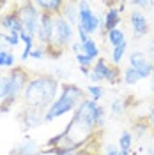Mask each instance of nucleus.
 Masks as SVG:
<instances>
[{
    "mask_svg": "<svg viewBox=\"0 0 154 155\" xmlns=\"http://www.w3.org/2000/svg\"><path fill=\"white\" fill-rule=\"evenodd\" d=\"M103 124H105V109L97 102L90 101L87 97L78 104V107L73 113V118L69 120L68 127L62 132L69 136L71 139H75L76 143L85 146L89 137L94 134L99 127H103Z\"/></svg>",
    "mask_w": 154,
    "mask_h": 155,
    "instance_id": "obj_1",
    "label": "nucleus"
},
{
    "mask_svg": "<svg viewBox=\"0 0 154 155\" xmlns=\"http://www.w3.org/2000/svg\"><path fill=\"white\" fill-rule=\"evenodd\" d=\"M60 94V81L51 74H32L23 90L21 102L25 107L46 111Z\"/></svg>",
    "mask_w": 154,
    "mask_h": 155,
    "instance_id": "obj_2",
    "label": "nucleus"
},
{
    "mask_svg": "<svg viewBox=\"0 0 154 155\" xmlns=\"http://www.w3.org/2000/svg\"><path fill=\"white\" fill-rule=\"evenodd\" d=\"M83 99H87L83 88H80L75 83H62L58 97L51 102V106L44 113V124H51L68 113H75V109Z\"/></svg>",
    "mask_w": 154,
    "mask_h": 155,
    "instance_id": "obj_3",
    "label": "nucleus"
},
{
    "mask_svg": "<svg viewBox=\"0 0 154 155\" xmlns=\"http://www.w3.org/2000/svg\"><path fill=\"white\" fill-rule=\"evenodd\" d=\"M76 7H78V27L90 37L92 34H96L97 30L103 27V21L99 18V14H96L90 9V4L85 2V0L76 2Z\"/></svg>",
    "mask_w": 154,
    "mask_h": 155,
    "instance_id": "obj_4",
    "label": "nucleus"
},
{
    "mask_svg": "<svg viewBox=\"0 0 154 155\" xmlns=\"http://www.w3.org/2000/svg\"><path fill=\"white\" fill-rule=\"evenodd\" d=\"M18 11H19V18L23 21L25 32L36 37L39 23H41V11L36 7L34 2H21V4H18Z\"/></svg>",
    "mask_w": 154,
    "mask_h": 155,
    "instance_id": "obj_5",
    "label": "nucleus"
},
{
    "mask_svg": "<svg viewBox=\"0 0 154 155\" xmlns=\"http://www.w3.org/2000/svg\"><path fill=\"white\" fill-rule=\"evenodd\" d=\"M75 30L76 28L62 14L55 16V37H53V44L51 46H57V48L64 49V51H66V48H71V44L75 42L73 41Z\"/></svg>",
    "mask_w": 154,
    "mask_h": 155,
    "instance_id": "obj_6",
    "label": "nucleus"
},
{
    "mask_svg": "<svg viewBox=\"0 0 154 155\" xmlns=\"http://www.w3.org/2000/svg\"><path fill=\"white\" fill-rule=\"evenodd\" d=\"M30 76H32V74H29L27 69H23V67L9 69L7 79H9V97L11 99H16V101L21 99L23 90H25V87H27Z\"/></svg>",
    "mask_w": 154,
    "mask_h": 155,
    "instance_id": "obj_7",
    "label": "nucleus"
},
{
    "mask_svg": "<svg viewBox=\"0 0 154 155\" xmlns=\"http://www.w3.org/2000/svg\"><path fill=\"white\" fill-rule=\"evenodd\" d=\"M53 37H55V16L41 14V23L36 34V41L41 44V48H48L53 44Z\"/></svg>",
    "mask_w": 154,
    "mask_h": 155,
    "instance_id": "obj_8",
    "label": "nucleus"
},
{
    "mask_svg": "<svg viewBox=\"0 0 154 155\" xmlns=\"http://www.w3.org/2000/svg\"><path fill=\"white\" fill-rule=\"evenodd\" d=\"M129 65L133 69H136V72L140 74L142 79L145 78H151L152 76V71H154V64L147 58L145 55V51H133L131 55H129Z\"/></svg>",
    "mask_w": 154,
    "mask_h": 155,
    "instance_id": "obj_9",
    "label": "nucleus"
},
{
    "mask_svg": "<svg viewBox=\"0 0 154 155\" xmlns=\"http://www.w3.org/2000/svg\"><path fill=\"white\" fill-rule=\"evenodd\" d=\"M0 28L4 30L5 34H21L23 32V21L19 18V11L18 5L12 11H7L0 16Z\"/></svg>",
    "mask_w": 154,
    "mask_h": 155,
    "instance_id": "obj_10",
    "label": "nucleus"
},
{
    "mask_svg": "<svg viewBox=\"0 0 154 155\" xmlns=\"http://www.w3.org/2000/svg\"><path fill=\"white\" fill-rule=\"evenodd\" d=\"M44 113L41 109H34V107H23V111L18 115V120L23 129H37L39 125L44 124Z\"/></svg>",
    "mask_w": 154,
    "mask_h": 155,
    "instance_id": "obj_11",
    "label": "nucleus"
},
{
    "mask_svg": "<svg viewBox=\"0 0 154 155\" xmlns=\"http://www.w3.org/2000/svg\"><path fill=\"white\" fill-rule=\"evenodd\" d=\"M129 25H131V30H133L135 37H144L151 32L149 21H147V18H145V14L142 11H133L129 14Z\"/></svg>",
    "mask_w": 154,
    "mask_h": 155,
    "instance_id": "obj_12",
    "label": "nucleus"
},
{
    "mask_svg": "<svg viewBox=\"0 0 154 155\" xmlns=\"http://www.w3.org/2000/svg\"><path fill=\"white\" fill-rule=\"evenodd\" d=\"M36 7L41 11V14H50V16H58L62 14L64 4L62 0H34Z\"/></svg>",
    "mask_w": 154,
    "mask_h": 155,
    "instance_id": "obj_13",
    "label": "nucleus"
},
{
    "mask_svg": "<svg viewBox=\"0 0 154 155\" xmlns=\"http://www.w3.org/2000/svg\"><path fill=\"white\" fill-rule=\"evenodd\" d=\"M108 62H106L103 57H99L94 62V65L90 67V74H89V79L92 81V85H99L101 81H105L106 76V71H108Z\"/></svg>",
    "mask_w": 154,
    "mask_h": 155,
    "instance_id": "obj_14",
    "label": "nucleus"
},
{
    "mask_svg": "<svg viewBox=\"0 0 154 155\" xmlns=\"http://www.w3.org/2000/svg\"><path fill=\"white\" fill-rule=\"evenodd\" d=\"M119 23H121V12L117 7H108V11L105 12V19H103V30L110 32L114 28H119Z\"/></svg>",
    "mask_w": 154,
    "mask_h": 155,
    "instance_id": "obj_15",
    "label": "nucleus"
},
{
    "mask_svg": "<svg viewBox=\"0 0 154 155\" xmlns=\"http://www.w3.org/2000/svg\"><path fill=\"white\" fill-rule=\"evenodd\" d=\"M34 152H39V145L34 139L25 137L21 143H18V145L11 150L9 155H30V153H34Z\"/></svg>",
    "mask_w": 154,
    "mask_h": 155,
    "instance_id": "obj_16",
    "label": "nucleus"
},
{
    "mask_svg": "<svg viewBox=\"0 0 154 155\" xmlns=\"http://www.w3.org/2000/svg\"><path fill=\"white\" fill-rule=\"evenodd\" d=\"M19 39H21V42L25 44V48H23V53L19 55V60L21 62H27L30 58V55H32V51H34V42H36V37L34 35H30V34H27L25 30L19 34Z\"/></svg>",
    "mask_w": 154,
    "mask_h": 155,
    "instance_id": "obj_17",
    "label": "nucleus"
},
{
    "mask_svg": "<svg viewBox=\"0 0 154 155\" xmlns=\"http://www.w3.org/2000/svg\"><path fill=\"white\" fill-rule=\"evenodd\" d=\"M133 145V134L129 130H122L119 136V155H129Z\"/></svg>",
    "mask_w": 154,
    "mask_h": 155,
    "instance_id": "obj_18",
    "label": "nucleus"
},
{
    "mask_svg": "<svg viewBox=\"0 0 154 155\" xmlns=\"http://www.w3.org/2000/svg\"><path fill=\"white\" fill-rule=\"evenodd\" d=\"M82 53L87 55L92 62H96L97 58H99V46H97V42L92 37L89 39V41H85V42H82Z\"/></svg>",
    "mask_w": 154,
    "mask_h": 155,
    "instance_id": "obj_19",
    "label": "nucleus"
},
{
    "mask_svg": "<svg viewBox=\"0 0 154 155\" xmlns=\"http://www.w3.org/2000/svg\"><path fill=\"white\" fill-rule=\"evenodd\" d=\"M62 16L68 19L75 28L78 27V7H76V4L66 2V4H64V9H62Z\"/></svg>",
    "mask_w": 154,
    "mask_h": 155,
    "instance_id": "obj_20",
    "label": "nucleus"
},
{
    "mask_svg": "<svg viewBox=\"0 0 154 155\" xmlns=\"http://www.w3.org/2000/svg\"><path fill=\"white\" fill-rule=\"evenodd\" d=\"M106 41H108V44L112 48H117V46L128 42L126 41V34L121 28H114V30H110V32H106Z\"/></svg>",
    "mask_w": 154,
    "mask_h": 155,
    "instance_id": "obj_21",
    "label": "nucleus"
},
{
    "mask_svg": "<svg viewBox=\"0 0 154 155\" xmlns=\"http://www.w3.org/2000/svg\"><path fill=\"white\" fill-rule=\"evenodd\" d=\"M105 81H108L110 85H117V83L122 81V71L119 69V65H110V67H108Z\"/></svg>",
    "mask_w": 154,
    "mask_h": 155,
    "instance_id": "obj_22",
    "label": "nucleus"
},
{
    "mask_svg": "<svg viewBox=\"0 0 154 155\" xmlns=\"http://www.w3.org/2000/svg\"><path fill=\"white\" fill-rule=\"evenodd\" d=\"M140 79H142L140 74H138L136 69H133L131 65H128V67L122 71V81H124L126 85H136Z\"/></svg>",
    "mask_w": 154,
    "mask_h": 155,
    "instance_id": "obj_23",
    "label": "nucleus"
},
{
    "mask_svg": "<svg viewBox=\"0 0 154 155\" xmlns=\"http://www.w3.org/2000/svg\"><path fill=\"white\" fill-rule=\"evenodd\" d=\"M16 64V57L11 53L9 49H0V67L12 69Z\"/></svg>",
    "mask_w": 154,
    "mask_h": 155,
    "instance_id": "obj_24",
    "label": "nucleus"
},
{
    "mask_svg": "<svg viewBox=\"0 0 154 155\" xmlns=\"http://www.w3.org/2000/svg\"><path fill=\"white\" fill-rule=\"evenodd\" d=\"M87 95H89L90 101L99 102V101L105 97V88L101 87V85H89V87H87Z\"/></svg>",
    "mask_w": 154,
    "mask_h": 155,
    "instance_id": "obj_25",
    "label": "nucleus"
},
{
    "mask_svg": "<svg viewBox=\"0 0 154 155\" xmlns=\"http://www.w3.org/2000/svg\"><path fill=\"white\" fill-rule=\"evenodd\" d=\"M126 51H128V42L117 46V48H112V64H114V65H119V64H121V60L124 58Z\"/></svg>",
    "mask_w": 154,
    "mask_h": 155,
    "instance_id": "obj_26",
    "label": "nucleus"
},
{
    "mask_svg": "<svg viewBox=\"0 0 154 155\" xmlns=\"http://www.w3.org/2000/svg\"><path fill=\"white\" fill-rule=\"evenodd\" d=\"M9 97V79L7 74H0V102Z\"/></svg>",
    "mask_w": 154,
    "mask_h": 155,
    "instance_id": "obj_27",
    "label": "nucleus"
},
{
    "mask_svg": "<svg viewBox=\"0 0 154 155\" xmlns=\"http://www.w3.org/2000/svg\"><path fill=\"white\" fill-rule=\"evenodd\" d=\"M2 37H4V42H5L7 48H16L19 42H21L19 34H5V35H2Z\"/></svg>",
    "mask_w": 154,
    "mask_h": 155,
    "instance_id": "obj_28",
    "label": "nucleus"
},
{
    "mask_svg": "<svg viewBox=\"0 0 154 155\" xmlns=\"http://www.w3.org/2000/svg\"><path fill=\"white\" fill-rule=\"evenodd\" d=\"M149 130H151V127H149V124H147V120H144V122H138V124L135 125V134L138 136V137L145 136Z\"/></svg>",
    "mask_w": 154,
    "mask_h": 155,
    "instance_id": "obj_29",
    "label": "nucleus"
},
{
    "mask_svg": "<svg viewBox=\"0 0 154 155\" xmlns=\"http://www.w3.org/2000/svg\"><path fill=\"white\" fill-rule=\"evenodd\" d=\"M75 60L78 62V65H80V67H90V65H94V62L87 57V55H83V53L75 55Z\"/></svg>",
    "mask_w": 154,
    "mask_h": 155,
    "instance_id": "obj_30",
    "label": "nucleus"
},
{
    "mask_svg": "<svg viewBox=\"0 0 154 155\" xmlns=\"http://www.w3.org/2000/svg\"><path fill=\"white\" fill-rule=\"evenodd\" d=\"M16 102H18L16 99H11V97H7L5 101H2V102H0V113H2V115H4V113H7L11 107L16 104Z\"/></svg>",
    "mask_w": 154,
    "mask_h": 155,
    "instance_id": "obj_31",
    "label": "nucleus"
},
{
    "mask_svg": "<svg viewBox=\"0 0 154 155\" xmlns=\"http://www.w3.org/2000/svg\"><path fill=\"white\" fill-rule=\"evenodd\" d=\"M122 111H124V101L122 99H115L112 102V113L114 115H121Z\"/></svg>",
    "mask_w": 154,
    "mask_h": 155,
    "instance_id": "obj_32",
    "label": "nucleus"
},
{
    "mask_svg": "<svg viewBox=\"0 0 154 155\" xmlns=\"http://www.w3.org/2000/svg\"><path fill=\"white\" fill-rule=\"evenodd\" d=\"M44 57H46V49L44 48H34L32 55H30V58H34V60H43Z\"/></svg>",
    "mask_w": 154,
    "mask_h": 155,
    "instance_id": "obj_33",
    "label": "nucleus"
},
{
    "mask_svg": "<svg viewBox=\"0 0 154 155\" xmlns=\"http://www.w3.org/2000/svg\"><path fill=\"white\" fill-rule=\"evenodd\" d=\"M145 55H147V58L154 64V39L149 41V44H147V48H145Z\"/></svg>",
    "mask_w": 154,
    "mask_h": 155,
    "instance_id": "obj_34",
    "label": "nucleus"
},
{
    "mask_svg": "<svg viewBox=\"0 0 154 155\" xmlns=\"http://www.w3.org/2000/svg\"><path fill=\"white\" fill-rule=\"evenodd\" d=\"M145 120H147V124H149V127H151V130H154V104H152V107L149 109V113H147V116H145Z\"/></svg>",
    "mask_w": 154,
    "mask_h": 155,
    "instance_id": "obj_35",
    "label": "nucleus"
},
{
    "mask_svg": "<svg viewBox=\"0 0 154 155\" xmlns=\"http://www.w3.org/2000/svg\"><path fill=\"white\" fill-rule=\"evenodd\" d=\"M131 5H135V7H152L154 4L152 2H145V0H133V2H129Z\"/></svg>",
    "mask_w": 154,
    "mask_h": 155,
    "instance_id": "obj_36",
    "label": "nucleus"
},
{
    "mask_svg": "<svg viewBox=\"0 0 154 155\" xmlns=\"http://www.w3.org/2000/svg\"><path fill=\"white\" fill-rule=\"evenodd\" d=\"M105 155H119V150H117L114 145H106L105 148Z\"/></svg>",
    "mask_w": 154,
    "mask_h": 155,
    "instance_id": "obj_37",
    "label": "nucleus"
},
{
    "mask_svg": "<svg viewBox=\"0 0 154 155\" xmlns=\"http://www.w3.org/2000/svg\"><path fill=\"white\" fill-rule=\"evenodd\" d=\"M30 155H53V153H50V152H46V150L43 148V150H39V152H34V153H30ZM64 155H78V153H64Z\"/></svg>",
    "mask_w": 154,
    "mask_h": 155,
    "instance_id": "obj_38",
    "label": "nucleus"
},
{
    "mask_svg": "<svg viewBox=\"0 0 154 155\" xmlns=\"http://www.w3.org/2000/svg\"><path fill=\"white\" fill-rule=\"evenodd\" d=\"M151 92L154 94V71H152V76H151Z\"/></svg>",
    "mask_w": 154,
    "mask_h": 155,
    "instance_id": "obj_39",
    "label": "nucleus"
}]
</instances>
